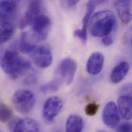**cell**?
I'll list each match as a JSON object with an SVG mask.
<instances>
[{"label":"cell","instance_id":"obj_1","mask_svg":"<svg viewBox=\"0 0 132 132\" xmlns=\"http://www.w3.org/2000/svg\"><path fill=\"white\" fill-rule=\"evenodd\" d=\"M1 66L4 71L12 79L19 78L31 68L30 62L13 51L4 52L1 60Z\"/></svg>","mask_w":132,"mask_h":132},{"label":"cell","instance_id":"obj_2","mask_svg":"<svg viewBox=\"0 0 132 132\" xmlns=\"http://www.w3.org/2000/svg\"><path fill=\"white\" fill-rule=\"evenodd\" d=\"M116 19L110 10H102L95 13L89 22L91 34L96 37H103L109 35L115 27Z\"/></svg>","mask_w":132,"mask_h":132},{"label":"cell","instance_id":"obj_3","mask_svg":"<svg viewBox=\"0 0 132 132\" xmlns=\"http://www.w3.org/2000/svg\"><path fill=\"white\" fill-rule=\"evenodd\" d=\"M12 103L19 112L26 114L32 110L35 103V97L34 93L29 90H20L13 94Z\"/></svg>","mask_w":132,"mask_h":132},{"label":"cell","instance_id":"obj_4","mask_svg":"<svg viewBox=\"0 0 132 132\" xmlns=\"http://www.w3.org/2000/svg\"><path fill=\"white\" fill-rule=\"evenodd\" d=\"M52 22L50 18L45 14H40L34 18L32 23V34L37 41L44 40L51 30Z\"/></svg>","mask_w":132,"mask_h":132},{"label":"cell","instance_id":"obj_5","mask_svg":"<svg viewBox=\"0 0 132 132\" xmlns=\"http://www.w3.org/2000/svg\"><path fill=\"white\" fill-rule=\"evenodd\" d=\"M63 106V102L58 97H52L45 102L42 115L44 119L48 122H52L58 115Z\"/></svg>","mask_w":132,"mask_h":132},{"label":"cell","instance_id":"obj_6","mask_svg":"<svg viewBox=\"0 0 132 132\" xmlns=\"http://www.w3.org/2000/svg\"><path fill=\"white\" fill-rule=\"evenodd\" d=\"M102 120L104 123L110 128L117 127L120 120L119 111L114 102H109L105 106L102 112Z\"/></svg>","mask_w":132,"mask_h":132},{"label":"cell","instance_id":"obj_7","mask_svg":"<svg viewBox=\"0 0 132 132\" xmlns=\"http://www.w3.org/2000/svg\"><path fill=\"white\" fill-rule=\"evenodd\" d=\"M32 54L31 57L34 63L40 68H47L52 63V53L47 46L43 45L39 46Z\"/></svg>","mask_w":132,"mask_h":132},{"label":"cell","instance_id":"obj_8","mask_svg":"<svg viewBox=\"0 0 132 132\" xmlns=\"http://www.w3.org/2000/svg\"><path fill=\"white\" fill-rule=\"evenodd\" d=\"M77 69L76 61L67 58L63 60L58 67V72L67 85L73 82Z\"/></svg>","mask_w":132,"mask_h":132},{"label":"cell","instance_id":"obj_9","mask_svg":"<svg viewBox=\"0 0 132 132\" xmlns=\"http://www.w3.org/2000/svg\"><path fill=\"white\" fill-rule=\"evenodd\" d=\"M104 2V1H90L88 2L86 12L83 20L82 28L81 29H77L74 32L75 36L81 39L83 42H85L87 40V26L92 13L97 5Z\"/></svg>","mask_w":132,"mask_h":132},{"label":"cell","instance_id":"obj_10","mask_svg":"<svg viewBox=\"0 0 132 132\" xmlns=\"http://www.w3.org/2000/svg\"><path fill=\"white\" fill-rule=\"evenodd\" d=\"M18 3L16 1L0 2V21L14 22L18 8Z\"/></svg>","mask_w":132,"mask_h":132},{"label":"cell","instance_id":"obj_11","mask_svg":"<svg viewBox=\"0 0 132 132\" xmlns=\"http://www.w3.org/2000/svg\"><path fill=\"white\" fill-rule=\"evenodd\" d=\"M11 132H40V128L36 121L26 118L14 122Z\"/></svg>","mask_w":132,"mask_h":132},{"label":"cell","instance_id":"obj_12","mask_svg":"<svg viewBox=\"0 0 132 132\" xmlns=\"http://www.w3.org/2000/svg\"><path fill=\"white\" fill-rule=\"evenodd\" d=\"M104 61V56L101 53L99 52L93 53L87 61L86 65L87 71L92 75L99 73L103 68Z\"/></svg>","mask_w":132,"mask_h":132},{"label":"cell","instance_id":"obj_13","mask_svg":"<svg viewBox=\"0 0 132 132\" xmlns=\"http://www.w3.org/2000/svg\"><path fill=\"white\" fill-rule=\"evenodd\" d=\"M118 110L122 117L126 120L132 119V96L120 95L118 99Z\"/></svg>","mask_w":132,"mask_h":132},{"label":"cell","instance_id":"obj_14","mask_svg":"<svg viewBox=\"0 0 132 132\" xmlns=\"http://www.w3.org/2000/svg\"><path fill=\"white\" fill-rule=\"evenodd\" d=\"M132 4L131 1H115V6L118 16L125 24H128L132 21V14L131 12Z\"/></svg>","mask_w":132,"mask_h":132},{"label":"cell","instance_id":"obj_15","mask_svg":"<svg viewBox=\"0 0 132 132\" xmlns=\"http://www.w3.org/2000/svg\"><path fill=\"white\" fill-rule=\"evenodd\" d=\"M129 64L126 61L119 63L113 69L110 79L114 83H119L121 82L126 77L130 69Z\"/></svg>","mask_w":132,"mask_h":132},{"label":"cell","instance_id":"obj_16","mask_svg":"<svg viewBox=\"0 0 132 132\" xmlns=\"http://www.w3.org/2000/svg\"><path fill=\"white\" fill-rule=\"evenodd\" d=\"M84 123L81 117L77 115H71L67 119L65 132H82Z\"/></svg>","mask_w":132,"mask_h":132},{"label":"cell","instance_id":"obj_17","mask_svg":"<svg viewBox=\"0 0 132 132\" xmlns=\"http://www.w3.org/2000/svg\"><path fill=\"white\" fill-rule=\"evenodd\" d=\"M1 44L6 42L12 37L14 31V24L10 22H0Z\"/></svg>","mask_w":132,"mask_h":132},{"label":"cell","instance_id":"obj_18","mask_svg":"<svg viewBox=\"0 0 132 132\" xmlns=\"http://www.w3.org/2000/svg\"><path fill=\"white\" fill-rule=\"evenodd\" d=\"M36 48V46L29 41L28 33L27 32H22L19 43L20 51L23 54H28L32 53Z\"/></svg>","mask_w":132,"mask_h":132},{"label":"cell","instance_id":"obj_19","mask_svg":"<svg viewBox=\"0 0 132 132\" xmlns=\"http://www.w3.org/2000/svg\"><path fill=\"white\" fill-rule=\"evenodd\" d=\"M61 85V81L55 79L45 83L40 87V90L44 94H51L57 92Z\"/></svg>","mask_w":132,"mask_h":132},{"label":"cell","instance_id":"obj_20","mask_svg":"<svg viewBox=\"0 0 132 132\" xmlns=\"http://www.w3.org/2000/svg\"><path fill=\"white\" fill-rule=\"evenodd\" d=\"M43 8V2L40 1H32L29 3L27 12L35 18L41 14Z\"/></svg>","mask_w":132,"mask_h":132},{"label":"cell","instance_id":"obj_21","mask_svg":"<svg viewBox=\"0 0 132 132\" xmlns=\"http://www.w3.org/2000/svg\"><path fill=\"white\" fill-rule=\"evenodd\" d=\"M13 116L12 110L5 104L3 103L0 105V118L2 123H6L11 119Z\"/></svg>","mask_w":132,"mask_h":132},{"label":"cell","instance_id":"obj_22","mask_svg":"<svg viewBox=\"0 0 132 132\" xmlns=\"http://www.w3.org/2000/svg\"><path fill=\"white\" fill-rule=\"evenodd\" d=\"M34 18L28 12H26L20 22V28L23 29L26 27L32 24Z\"/></svg>","mask_w":132,"mask_h":132},{"label":"cell","instance_id":"obj_23","mask_svg":"<svg viewBox=\"0 0 132 132\" xmlns=\"http://www.w3.org/2000/svg\"><path fill=\"white\" fill-rule=\"evenodd\" d=\"M99 108V105L96 103L88 104L85 108V112L89 116H93L96 115Z\"/></svg>","mask_w":132,"mask_h":132},{"label":"cell","instance_id":"obj_24","mask_svg":"<svg viewBox=\"0 0 132 132\" xmlns=\"http://www.w3.org/2000/svg\"><path fill=\"white\" fill-rule=\"evenodd\" d=\"M117 132H132V122H125L118 126Z\"/></svg>","mask_w":132,"mask_h":132},{"label":"cell","instance_id":"obj_25","mask_svg":"<svg viewBox=\"0 0 132 132\" xmlns=\"http://www.w3.org/2000/svg\"><path fill=\"white\" fill-rule=\"evenodd\" d=\"M37 76L34 73H29L24 80V83L26 85H32L37 82Z\"/></svg>","mask_w":132,"mask_h":132},{"label":"cell","instance_id":"obj_26","mask_svg":"<svg viewBox=\"0 0 132 132\" xmlns=\"http://www.w3.org/2000/svg\"><path fill=\"white\" fill-rule=\"evenodd\" d=\"M120 95H127L132 96V84L125 85L120 90Z\"/></svg>","mask_w":132,"mask_h":132},{"label":"cell","instance_id":"obj_27","mask_svg":"<svg viewBox=\"0 0 132 132\" xmlns=\"http://www.w3.org/2000/svg\"><path fill=\"white\" fill-rule=\"evenodd\" d=\"M102 42L104 45L106 46H109L113 44V40L111 37L108 36L103 38L102 40Z\"/></svg>","mask_w":132,"mask_h":132},{"label":"cell","instance_id":"obj_28","mask_svg":"<svg viewBox=\"0 0 132 132\" xmlns=\"http://www.w3.org/2000/svg\"><path fill=\"white\" fill-rule=\"evenodd\" d=\"M79 2V1L78 0H72V1H66L67 4L68 5V6L70 8H72L74 7L77 4V3Z\"/></svg>","mask_w":132,"mask_h":132},{"label":"cell","instance_id":"obj_29","mask_svg":"<svg viewBox=\"0 0 132 132\" xmlns=\"http://www.w3.org/2000/svg\"><path fill=\"white\" fill-rule=\"evenodd\" d=\"M103 132V131H101V132Z\"/></svg>","mask_w":132,"mask_h":132},{"label":"cell","instance_id":"obj_30","mask_svg":"<svg viewBox=\"0 0 132 132\" xmlns=\"http://www.w3.org/2000/svg\"><path fill=\"white\" fill-rule=\"evenodd\" d=\"M131 43H132V42H131Z\"/></svg>","mask_w":132,"mask_h":132},{"label":"cell","instance_id":"obj_31","mask_svg":"<svg viewBox=\"0 0 132 132\" xmlns=\"http://www.w3.org/2000/svg\"></svg>","mask_w":132,"mask_h":132}]
</instances>
